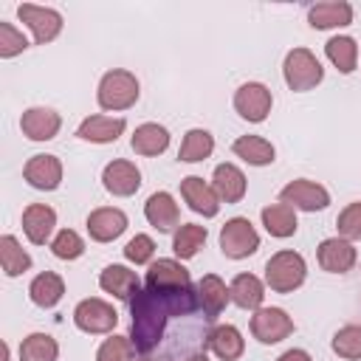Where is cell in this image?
<instances>
[{
	"label": "cell",
	"mask_w": 361,
	"mask_h": 361,
	"mask_svg": "<svg viewBox=\"0 0 361 361\" xmlns=\"http://www.w3.org/2000/svg\"><path fill=\"white\" fill-rule=\"evenodd\" d=\"M130 313H133V324H130V341L135 347V353H152L166 330V322L172 319L169 310L161 305V299L141 288L133 299H130Z\"/></svg>",
	"instance_id": "cell-1"
},
{
	"label": "cell",
	"mask_w": 361,
	"mask_h": 361,
	"mask_svg": "<svg viewBox=\"0 0 361 361\" xmlns=\"http://www.w3.org/2000/svg\"><path fill=\"white\" fill-rule=\"evenodd\" d=\"M141 96V85L135 79V73L124 71V68H113L99 79V90H96V102L102 110L107 113H121L130 110Z\"/></svg>",
	"instance_id": "cell-2"
},
{
	"label": "cell",
	"mask_w": 361,
	"mask_h": 361,
	"mask_svg": "<svg viewBox=\"0 0 361 361\" xmlns=\"http://www.w3.org/2000/svg\"><path fill=\"white\" fill-rule=\"evenodd\" d=\"M305 276H307V262L299 251L282 248L271 254L265 262V285L274 293H293L296 288H302Z\"/></svg>",
	"instance_id": "cell-3"
},
{
	"label": "cell",
	"mask_w": 361,
	"mask_h": 361,
	"mask_svg": "<svg viewBox=\"0 0 361 361\" xmlns=\"http://www.w3.org/2000/svg\"><path fill=\"white\" fill-rule=\"evenodd\" d=\"M282 76H285V85H288L293 93H305V90H313L316 85H322L324 68H322V62L316 59L313 51H307V48H293V51L285 54Z\"/></svg>",
	"instance_id": "cell-4"
},
{
	"label": "cell",
	"mask_w": 361,
	"mask_h": 361,
	"mask_svg": "<svg viewBox=\"0 0 361 361\" xmlns=\"http://www.w3.org/2000/svg\"><path fill=\"white\" fill-rule=\"evenodd\" d=\"M259 248V234L248 217H231L220 228V251L228 259H245Z\"/></svg>",
	"instance_id": "cell-5"
},
{
	"label": "cell",
	"mask_w": 361,
	"mask_h": 361,
	"mask_svg": "<svg viewBox=\"0 0 361 361\" xmlns=\"http://www.w3.org/2000/svg\"><path fill=\"white\" fill-rule=\"evenodd\" d=\"M73 324L82 330V333H90V336H99V333H110L116 330L118 324V310L99 299V296H90V299H82L76 307H73Z\"/></svg>",
	"instance_id": "cell-6"
},
{
	"label": "cell",
	"mask_w": 361,
	"mask_h": 361,
	"mask_svg": "<svg viewBox=\"0 0 361 361\" xmlns=\"http://www.w3.org/2000/svg\"><path fill=\"white\" fill-rule=\"evenodd\" d=\"M17 17L31 28L37 45L54 42V39L59 37V31H62V14H59L56 8H48V6L20 3V6H17Z\"/></svg>",
	"instance_id": "cell-7"
},
{
	"label": "cell",
	"mask_w": 361,
	"mask_h": 361,
	"mask_svg": "<svg viewBox=\"0 0 361 361\" xmlns=\"http://www.w3.org/2000/svg\"><path fill=\"white\" fill-rule=\"evenodd\" d=\"M271 107H274V96L262 82H245L234 90V110L240 113V118L251 124L265 121Z\"/></svg>",
	"instance_id": "cell-8"
},
{
	"label": "cell",
	"mask_w": 361,
	"mask_h": 361,
	"mask_svg": "<svg viewBox=\"0 0 361 361\" xmlns=\"http://www.w3.org/2000/svg\"><path fill=\"white\" fill-rule=\"evenodd\" d=\"M279 203H288V206L302 209V212H322V209L330 206V192L322 183H316V180L296 178V180L282 186Z\"/></svg>",
	"instance_id": "cell-9"
},
{
	"label": "cell",
	"mask_w": 361,
	"mask_h": 361,
	"mask_svg": "<svg viewBox=\"0 0 361 361\" xmlns=\"http://www.w3.org/2000/svg\"><path fill=\"white\" fill-rule=\"evenodd\" d=\"M293 333V319L282 307H259L251 316V336L259 344H279Z\"/></svg>",
	"instance_id": "cell-10"
},
{
	"label": "cell",
	"mask_w": 361,
	"mask_h": 361,
	"mask_svg": "<svg viewBox=\"0 0 361 361\" xmlns=\"http://www.w3.org/2000/svg\"><path fill=\"white\" fill-rule=\"evenodd\" d=\"M144 285L152 293H169V290L192 288V276L180 265V259H152Z\"/></svg>",
	"instance_id": "cell-11"
},
{
	"label": "cell",
	"mask_w": 361,
	"mask_h": 361,
	"mask_svg": "<svg viewBox=\"0 0 361 361\" xmlns=\"http://www.w3.org/2000/svg\"><path fill=\"white\" fill-rule=\"evenodd\" d=\"M23 178L28 180V186H34L39 192H54L62 183V161L51 152L31 155L23 166Z\"/></svg>",
	"instance_id": "cell-12"
},
{
	"label": "cell",
	"mask_w": 361,
	"mask_h": 361,
	"mask_svg": "<svg viewBox=\"0 0 361 361\" xmlns=\"http://www.w3.org/2000/svg\"><path fill=\"white\" fill-rule=\"evenodd\" d=\"M102 186L113 195V197H130L138 192L141 186V169L133 161L116 158L102 169Z\"/></svg>",
	"instance_id": "cell-13"
},
{
	"label": "cell",
	"mask_w": 361,
	"mask_h": 361,
	"mask_svg": "<svg viewBox=\"0 0 361 361\" xmlns=\"http://www.w3.org/2000/svg\"><path fill=\"white\" fill-rule=\"evenodd\" d=\"M85 226H87V234H90L93 243H113L116 237H121L127 231L130 220L116 206H99V209H93L87 214V223Z\"/></svg>",
	"instance_id": "cell-14"
},
{
	"label": "cell",
	"mask_w": 361,
	"mask_h": 361,
	"mask_svg": "<svg viewBox=\"0 0 361 361\" xmlns=\"http://www.w3.org/2000/svg\"><path fill=\"white\" fill-rule=\"evenodd\" d=\"M316 259H319V265L327 274H347V271H353L358 254H355V245L350 240H344V237H327V240L319 243Z\"/></svg>",
	"instance_id": "cell-15"
},
{
	"label": "cell",
	"mask_w": 361,
	"mask_h": 361,
	"mask_svg": "<svg viewBox=\"0 0 361 361\" xmlns=\"http://www.w3.org/2000/svg\"><path fill=\"white\" fill-rule=\"evenodd\" d=\"M62 127V116L54 107H28L20 116V130L31 141H51Z\"/></svg>",
	"instance_id": "cell-16"
},
{
	"label": "cell",
	"mask_w": 361,
	"mask_h": 361,
	"mask_svg": "<svg viewBox=\"0 0 361 361\" xmlns=\"http://www.w3.org/2000/svg\"><path fill=\"white\" fill-rule=\"evenodd\" d=\"M124 130H127V121L121 116L96 113V116L82 118V124L76 127V138L90 141V144H113V141H118V135Z\"/></svg>",
	"instance_id": "cell-17"
},
{
	"label": "cell",
	"mask_w": 361,
	"mask_h": 361,
	"mask_svg": "<svg viewBox=\"0 0 361 361\" xmlns=\"http://www.w3.org/2000/svg\"><path fill=\"white\" fill-rule=\"evenodd\" d=\"M180 197L189 203L192 212H197L203 217H217V212H220V197H217L214 186L197 175H186L180 180Z\"/></svg>",
	"instance_id": "cell-18"
},
{
	"label": "cell",
	"mask_w": 361,
	"mask_h": 361,
	"mask_svg": "<svg viewBox=\"0 0 361 361\" xmlns=\"http://www.w3.org/2000/svg\"><path fill=\"white\" fill-rule=\"evenodd\" d=\"M54 226H56V212L48 203H31L23 212V234L28 237V243L34 245H45L54 237Z\"/></svg>",
	"instance_id": "cell-19"
},
{
	"label": "cell",
	"mask_w": 361,
	"mask_h": 361,
	"mask_svg": "<svg viewBox=\"0 0 361 361\" xmlns=\"http://www.w3.org/2000/svg\"><path fill=\"white\" fill-rule=\"evenodd\" d=\"M99 288L121 302H130L138 290H141V279L135 271H130L127 265H107L102 274H99Z\"/></svg>",
	"instance_id": "cell-20"
},
{
	"label": "cell",
	"mask_w": 361,
	"mask_h": 361,
	"mask_svg": "<svg viewBox=\"0 0 361 361\" xmlns=\"http://www.w3.org/2000/svg\"><path fill=\"white\" fill-rule=\"evenodd\" d=\"M212 186L220 197V203H240L248 192V180L237 164H217L212 175Z\"/></svg>",
	"instance_id": "cell-21"
},
{
	"label": "cell",
	"mask_w": 361,
	"mask_h": 361,
	"mask_svg": "<svg viewBox=\"0 0 361 361\" xmlns=\"http://www.w3.org/2000/svg\"><path fill=\"white\" fill-rule=\"evenodd\" d=\"M307 23L316 31H327V28H344L353 23V6L344 0H324L307 8Z\"/></svg>",
	"instance_id": "cell-22"
},
{
	"label": "cell",
	"mask_w": 361,
	"mask_h": 361,
	"mask_svg": "<svg viewBox=\"0 0 361 361\" xmlns=\"http://www.w3.org/2000/svg\"><path fill=\"white\" fill-rule=\"evenodd\" d=\"M144 217L158 231H172L180 223V209L169 192H152L144 203Z\"/></svg>",
	"instance_id": "cell-23"
},
{
	"label": "cell",
	"mask_w": 361,
	"mask_h": 361,
	"mask_svg": "<svg viewBox=\"0 0 361 361\" xmlns=\"http://www.w3.org/2000/svg\"><path fill=\"white\" fill-rule=\"evenodd\" d=\"M228 302H231V293H228L226 282H223L217 274H206V276L197 282V307L203 310V316H206L209 322L217 319V316L226 310Z\"/></svg>",
	"instance_id": "cell-24"
},
{
	"label": "cell",
	"mask_w": 361,
	"mask_h": 361,
	"mask_svg": "<svg viewBox=\"0 0 361 361\" xmlns=\"http://www.w3.org/2000/svg\"><path fill=\"white\" fill-rule=\"evenodd\" d=\"M206 350L214 353L220 361H237L245 353V338L234 324H217L206 336Z\"/></svg>",
	"instance_id": "cell-25"
},
{
	"label": "cell",
	"mask_w": 361,
	"mask_h": 361,
	"mask_svg": "<svg viewBox=\"0 0 361 361\" xmlns=\"http://www.w3.org/2000/svg\"><path fill=\"white\" fill-rule=\"evenodd\" d=\"M62 296H65V279H62L59 274H54V271L37 274V276L31 279V285H28V299H31L37 307H42V310L56 307V305L62 302Z\"/></svg>",
	"instance_id": "cell-26"
},
{
	"label": "cell",
	"mask_w": 361,
	"mask_h": 361,
	"mask_svg": "<svg viewBox=\"0 0 361 361\" xmlns=\"http://www.w3.org/2000/svg\"><path fill=\"white\" fill-rule=\"evenodd\" d=\"M130 147L135 155H144V158H152V155H161L166 147H169V130L158 121H147V124H138L133 138H130Z\"/></svg>",
	"instance_id": "cell-27"
},
{
	"label": "cell",
	"mask_w": 361,
	"mask_h": 361,
	"mask_svg": "<svg viewBox=\"0 0 361 361\" xmlns=\"http://www.w3.org/2000/svg\"><path fill=\"white\" fill-rule=\"evenodd\" d=\"M228 293H231V302L243 310H259L262 307V299H265V282L254 274H237L228 285Z\"/></svg>",
	"instance_id": "cell-28"
},
{
	"label": "cell",
	"mask_w": 361,
	"mask_h": 361,
	"mask_svg": "<svg viewBox=\"0 0 361 361\" xmlns=\"http://www.w3.org/2000/svg\"><path fill=\"white\" fill-rule=\"evenodd\" d=\"M259 217H262L265 231H268L271 237H279V240L293 237V234H296V228H299L296 209H293V206H288V203H268V206L259 212Z\"/></svg>",
	"instance_id": "cell-29"
},
{
	"label": "cell",
	"mask_w": 361,
	"mask_h": 361,
	"mask_svg": "<svg viewBox=\"0 0 361 361\" xmlns=\"http://www.w3.org/2000/svg\"><path fill=\"white\" fill-rule=\"evenodd\" d=\"M231 152H234L237 158H243L245 164H251V166H268V164H274V158H276L274 144H271L268 138H262V135H240V138L231 144Z\"/></svg>",
	"instance_id": "cell-30"
},
{
	"label": "cell",
	"mask_w": 361,
	"mask_h": 361,
	"mask_svg": "<svg viewBox=\"0 0 361 361\" xmlns=\"http://www.w3.org/2000/svg\"><path fill=\"white\" fill-rule=\"evenodd\" d=\"M214 152V135L203 127H192L183 141H180V149H178V161L183 164H197V161H206L209 155Z\"/></svg>",
	"instance_id": "cell-31"
},
{
	"label": "cell",
	"mask_w": 361,
	"mask_h": 361,
	"mask_svg": "<svg viewBox=\"0 0 361 361\" xmlns=\"http://www.w3.org/2000/svg\"><path fill=\"white\" fill-rule=\"evenodd\" d=\"M324 54H327V59L336 65L338 73H353L355 65H358V45H355L353 37H344V34L330 37V39L324 42Z\"/></svg>",
	"instance_id": "cell-32"
},
{
	"label": "cell",
	"mask_w": 361,
	"mask_h": 361,
	"mask_svg": "<svg viewBox=\"0 0 361 361\" xmlns=\"http://www.w3.org/2000/svg\"><path fill=\"white\" fill-rule=\"evenodd\" d=\"M206 226H197V223H183L178 226L175 237H172V251L178 259H192L203 245H206Z\"/></svg>",
	"instance_id": "cell-33"
},
{
	"label": "cell",
	"mask_w": 361,
	"mask_h": 361,
	"mask_svg": "<svg viewBox=\"0 0 361 361\" xmlns=\"http://www.w3.org/2000/svg\"><path fill=\"white\" fill-rule=\"evenodd\" d=\"M0 265L6 276H20L31 268V254L17 243L14 234H3L0 237Z\"/></svg>",
	"instance_id": "cell-34"
},
{
	"label": "cell",
	"mask_w": 361,
	"mask_h": 361,
	"mask_svg": "<svg viewBox=\"0 0 361 361\" xmlns=\"http://www.w3.org/2000/svg\"><path fill=\"white\" fill-rule=\"evenodd\" d=\"M59 344L51 333H31L20 344V361H56Z\"/></svg>",
	"instance_id": "cell-35"
},
{
	"label": "cell",
	"mask_w": 361,
	"mask_h": 361,
	"mask_svg": "<svg viewBox=\"0 0 361 361\" xmlns=\"http://www.w3.org/2000/svg\"><path fill=\"white\" fill-rule=\"evenodd\" d=\"M333 353L338 358H347V361H361V327L358 324H344L333 333V341H330Z\"/></svg>",
	"instance_id": "cell-36"
},
{
	"label": "cell",
	"mask_w": 361,
	"mask_h": 361,
	"mask_svg": "<svg viewBox=\"0 0 361 361\" xmlns=\"http://www.w3.org/2000/svg\"><path fill=\"white\" fill-rule=\"evenodd\" d=\"M51 251H54L56 259L71 262V259H79V257L85 254V240H82L79 231H73V228H59L56 237L51 240Z\"/></svg>",
	"instance_id": "cell-37"
},
{
	"label": "cell",
	"mask_w": 361,
	"mask_h": 361,
	"mask_svg": "<svg viewBox=\"0 0 361 361\" xmlns=\"http://www.w3.org/2000/svg\"><path fill=\"white\" fill-rule=\"evenodd\" d=\"M133 358H135V347L130 336H110L96 350V361H133Z\"/></svg>",
	"instance_id": "cell-38"
},
{
	"label": "cell",
	"mask_w": 361,
	"mask_h": 361,
	"mask_svg": "<svg viewBox=\"0 0 361 361\" xmlns=\"http://www.w3.org/2000/svg\"><path fill=\"white\" fill-rule=\"evenodd\" d=\"M28 48V39L20 28H14V23H6L0 20V56L3 59H11L17 54H23Z\"/></svg>",
	"instance_id": "cell-39"
},
{
	"label": "cell",
	"mask_w": 361,
	"mask_h": 361,
	"mask_svg": "<svg viewBox=\"0 0 361 361\" xmlns=\"http://www.w3.org/2000/svg\"><path fill=\"white\" fill-rule=\"evenodd\" d=\"M336 226H338V237H344V240H361V200H355V203H347L341 212H338V220H336Z\"/></svg>",
	"instance_id": "cell-40"
},
{
	"label": "cell",
	"mask_w": 361,
	"mask_h": 361,
	"mask_svg": "<svg viewBox=\"0 0 361 361\" xmlns=\"http://www.w3.org/2000/svg\"><path fill=\"white\" fill-rule=\"evenodd\" d=\"M124 257H127L130 262H135V265L152 262V257H155V240H152L149 234H135V237H130L127 245H124Z\"/></svg>",
	"instance_id": "cell-41"
},
{
	"label": "cell",
	"mask_w": 361,
	"mask_h": 361,
	"mask_svg": "<svg viewBox=\"0 0 361 361\" xmlns=\"http://www.w3.org/2000/svg\"><path fill=\"white\" fill-rule=\"evenodd\" d=\"M276 361H313L310 358V353L307 350H299V347H293V350H285Z\"/></svg>",
	"instance_id": "cell-42"
},
{
	"label": "cell",
	"mask_w": 361,
	"mask_h": 361,
	"mask_svg": "<svg viewBox=\"0 0 361 361\" xmlns=\"http://www.w3.org/2000/svg\"><path fill=\"white\" fill-rule=\"evenodd\" d=\"M183 361H209V358H206V353H192V355H186Z\"/></svg>",
	"instance_id": "cell-43"
},
{
	"label": "cell",
	"mask_w": 361,
	"mask_h": 361,
	"mask_svg": "<svg viewBox=\"0 0 361 361\" xmlns=\"http://www.w3.org/2000/svg\"><path fill=\"white\" fill-rule=\"evenodd\" d=\"M133 361H152V358H133Z\"/></svg>",
	"instance_id": "cell-44"
}]
</instances>
